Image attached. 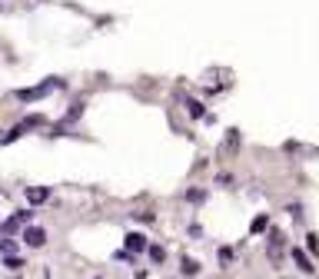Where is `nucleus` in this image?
<instances>
[{
	"mask_svg": "<svg viewBox=\"0 0 319 279\" xmlns=\"http://www.w3.org/2000/svg\"><path fill=\"white\" fill-rule=\"evenodd\" d=\"M30 209H24V213H17V216H10V219H7V223H4V226H0V233H4V236H10V233H17V230H20V226H24V223H30Z\"/></svg>",
	"mask_w": 319,
	"mask_h": 279,
	"instance_id": "1",
	"label": "nucleus"
},
{
	"mask_svg": "<svg viewBox=\"0 0 319 279\" xmlns=\"http://www.w3.org/2000/svg\"><path fill=\"white\" fill-rule=\"evenodd\" d=\"M24 243L27 246H43V243H47V233L40 230V226H30V230L24 233Z\"/></svg>",
	"mask_w": 319,
	"mask_h": 279,
	"instance_id": "2",
	"label": "nucleus"
},
{
	"mask_svg": "<svg viewBox=\"0 0 319 279\" xmlns=\"http://www.w3.org/2000/svg\"><path fill=\"white\" fill-rule=\"evenodd\" d=\"M50 87H54V83H43V87H33V90H20V100H37V96H47L50 93Z\"/></svg>",
	"mask_w": 319,
	"mask_h": 279,
	"instance_id": "3",
	"label": "nucleus"
},
{
	"mask_svg": "<svg viewBox=\"0 0 319 279\" xmlns=\"http://www.w3.org/2000/svg\"><path fill=\"white\" fill-rule=\"evenodd\" d=\"M293 259H296V266H299L303 272H312V269H316V266H312L309 259H306V253H303V249H293Z\"/></svg>",
	"mask_w": 319,
	"mask_h": 279,
	"instance_id": "4",
	"label": "nucleus"
},
{
	"mask_svg": "<svg viewBox=\"0 0 319 279\" xmlns=\"http://www.w3.org/2000/svg\"><path fill=\"white\" fill-rule=\"evenodd\" d=\"M127 249H133V253H140V249H146V239L140 236V233H130V236H127Z\"/></svg>",
	"mask_w": 319,
	"mask_h": 279,
	"instance_id": "5",
	"label": "nucleus"
},
{
	"mask_svg": "<svg viewBox=\"0 0 319 279\" xmlns=\"http://www.w3.org/2000/svg\"><path fill=\"white\" fill-rule=\"evenodd\" d=\"M47 196H50V190H43V186H40V190H37V186H30V190H27V199H30V203H43Z\"/></svg>",
	"mask_w": 319,
	"mask_h": 279,
	"instance_id": "6",
	"label": "nucleus"
},
{
	"mask_svg": "<svg viewBox=\"0 0 319 279\" xmlns=\"http://www.w3.org/2000/svg\"><path fill=\"white\" fill-rule=\"evenodd\" d=\"M150 259H153V263H163V249H160V246H150Z\"/></svg>",
	"mask_w": 319,
	"mask_h": 279,
	"instance_id": "7",
	"label": "nucleus"
},
{
	"mask_svg": "<svg viewBox=\"0 0 319 279\" xmlns=\"http://www.w3.org/2000/svg\"><path fill=\"white\" fill-rule=\"evenodd\" d=\"M230 259H233V249H230V246H223V249H220V263L226 266V263H230Z\"/></svg>",
	"mask_w": 319,
	"mask_h": 279,
	"instance_id": "8",
	"label": "nucleus"
},
{
	"mask_svg": "<svg viewBox=\"0 0 319 279\" xmlns=\"http://www.w3.org/2000/svg\"><path fill=\"white\" fill-rule=\"evenodd\" d=\"M183 272H186V276H193V272H196V263H193V259H183Z\"/></svg>",
	"mask_w": 319,
	"mask_h": 279,
	"instance_id": "9",
	"label": "nucleus"
},
{
	"mask_svg": "<svg viewBox=\"0 0 319 279\" xmlns=\"http://www.w3.org/2000/svg\"><path fill=\"white\" fill-rule=\"evenodd\" d=\"M20 266H24V263H20L17 256H7V269H20Z\"/></svg>",
	"mask_w": 319,
	"mask_h": 279,
	"instance_id": "10",
	"label": "nucleus"
},
{
	"mask_svg": "<svg viewBox=\"0 0 319 279\" xmlns=\"http://www.w3.org/2000/svg\"><path fill=\"white\" fill-rule=\"evenodd\" d=\"M186 199H190V203H203V193H196V190H190V193H186Z\"/></svg>",
	"mask_w": 319,
	"mask_h": 279,
	"instance_id": "11",
	"label": "nucleus"
}]
</instances>
